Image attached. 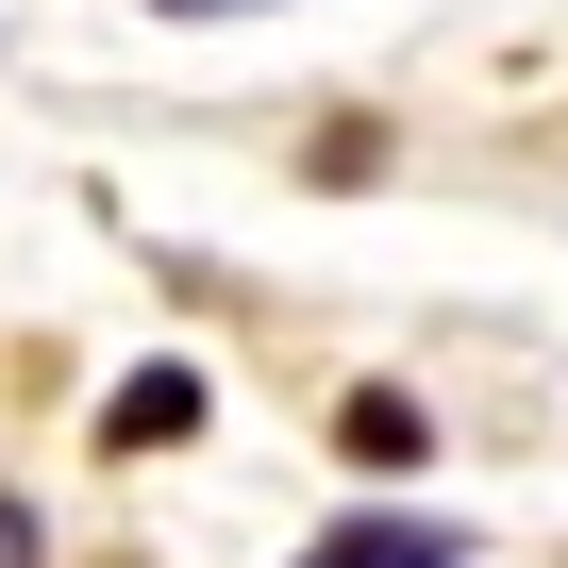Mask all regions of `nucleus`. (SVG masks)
I'll return each instance as SVG.
<instances>
[{"label":"nucleus","mask_w":568,"mask_h":568,"mask_svg":"<svg viewBox=\"0 0 568 568\" xmlns=\"http://www.w3.org/2000/svg\"><path fill=\"white\" fill-rule=\"evenodd\" d=\"M184 435H201V368H134L101 402V452H184Z\"/></svg>","instance_id":"nucleus-1"},{"label":"nucleus","mask_w":568,"mask_h":568,"mask_svg":"<svg viewBox=\"0 0 568 568\" xmlns=\"http://www.w3.org/2000/svg\"><path fill=\"white\" fill-rule=\"evenodd\" d=\"M335 452H352V468H418V452H435V418H418L402 385H352V402H335Z\"/></svg>","instance_id":"nucleus-2"},{"label":"nucleus","mask_w":568,"mask_h":568,"mask_svg":"<svg viewBox=\"0 0 568 568\" xmlns=\"http://www.w3.org/2000/svg\"><path fill=\"white\" fill-rule=\"evenodd\" d=\"M302 568H468V551H452L435 518H335V535H318Z\"/></svg>","instance_id":"nucleus-3"},{"label":"nucleus","mask_w":568,"mask_h":568,"mask_svg":"<svg viewBox=\"0 0 568 568\" xmlns=\"http://www.w3.org/2000/svg\"><path fill=\"white\" fill-rule=\"evenodd\" d=\"M0 568H34V501H0Z\"/></svg>","instance_id":"nucleus-4"},{"label":"nucleus","mask_w":568,"mask_h":568,"mask_svg":"<svg viewBox=\"0 0 568 568\" xmlns=\"http://www.w3.org/2000/svg\"><path fill=\"white\" fill-rule=\"evenodd\" d=\"M151 18H267V0H151Z\"/></svg>","instance_id":"nucleus-5"}]
</instances>
